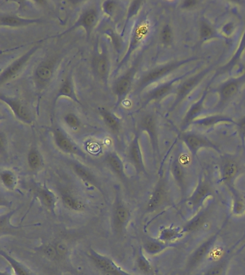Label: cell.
<instances>
[{
  "mask_svg": "<svg viewBox=\"0 0 245 275\" xmlns=\"http://www.w3.org/2000/svg\"><path fill=\"white\" fill-rule=\"evenodd\" d=\"M88 257L99 271L106 275H133L121 268L111 258L100 254L94 249L88 250Z\"/></svg>",
  "mask_w": 245,
  "mask_h": 275,
  "instance_id": "cell-1",
  "label": "cell"
},
{
  "mask_svg": "<svg viewBox=\"0 0 245 275\" xmlns=\"http://www.w3.org/2000/svg\"><path fill=\"white\" fill-rule=\"evenodd\" d=\"M131 219V211L122 199L117 197L114 202L112 212V225L117 234H122L128 227Z\"/></svg>",
  "mask_w": 245,
  "mask_h": 275,
  "instance_id": "cell-2",
  "label": "cell"
},
{
  "mask_svg": "<svg viewBox=\"0 0 245 275\" xmlns=\"http://www.w3.org/2000/svg\"><path fill=\"white\" fill-rule=\"evenodd\" d=\"M98 19L99 12L97 9L96 7L88 8L81 15L78 20L76 22L75 24L72 27H70L69 29L63 32V33L60 34V36L65 35V34L69 33V32L74 30L77 28L81 27H83L85 29L87 37L89 38L93 29L97 25Z\"/></svg>",
  "mask_w": 245,
  "mask_h": 275,
  "instance_id": "cell-3",
  "label": "cell"
},
{
  "mask_svg": "<svg viewBox=\"0 0 245 275\" xmlns=\"http://www.w3.org/2000/svg\"><path fill=\"white\" fill-rule=\"evenodd\" d=\"M38 48H39L38 46L32 47L24 55H22L18 60H15L12 64L6 68L0 75V84L2 85L12 79V77H15L21 71L24 65L27 63L31 57L36 52Z\"/></svg>",
  "mask_w": 245,
  "mask_h": 275,
  "instance_id": "cell-4",
  "label": "cell"
},
{
  "mask_svg": "<svg viewBox=\"0 0 245 275\" xmlns=\"http://www.w3.org/2000/svg\"><path fill=\"white\" fill-rule=\"evenodd\" d=\"M53 135H54L55 146L63 153L84 157L83 152L77 147V144L61 129H54L53 130Z\"/></svg>",
  "mask_w": 245,
  "mask_h": 275,
  "instance_id": "cell-5",
  "label": "cell"
},
{
  "mask_svg": "<svg viewBox=\"0 0 245 275\" xmlns=\"http://www.w3.org/2000/svg\"><path fill=\"white\" fill-rule=\"evenodd\" d=\"M150 30V25L146 21L141 22L133 29L132 32L131 39H130V45H129L128 50L126 55L124 57L123 60L120 62L119 67L122 66L128 61L131 54L137 49V47L141 44L142 41L145 40Z\"/></svg>",
  "mask_w": 245,
  "mask_h": 275,
  "instance_id": "cell-6",
  "label": "cell"
},
{
  "mask_svg": "<svg viewBox=\"0 0 245 275\" xmlns=\"http://www.w3.org/2000/svg\"><path fill=\"white\" fill-rule=\"evenodd\" d=\"M0 100L4 102L11 110L13 112L14 115L16 116L17 119L20 120L25 124H32V118L30 113L26 106L20 102V100L13 98L7 97V96L0 95Z\"/></svg>",
  "mask_w": 245,
  "mask_h": 275,
  "instance_id": "cell-7",
  "label": "cell"
},
{
  "mask_svg": "<svg viewBox=\"0 0 245 275\" xmlns=\"http://www.w3.org/2000/svg\"><path fill=\"white\" fill-rule=\"evenodd\" d=\"M128 157L130 163L134 167L137 175L145 173V164H144L140 145H139V136L137 135L135 136L129 147Z\"/></svg>",
  "mask_w": 245,
  "mask_h": 275,
  "instance_id": "cell-8",
  "label": "cell"
},
{
  "mask_svg": "<svg viewBox=\"0 0 245 275\" xmlns=\"http://www.w3.org/2000/svg\"><path fill=\"white\" fill-rule=\"evenodd\" d=\"M137 70V63L133 65L130 69H129L126 74H124L114 85V93L117 96L119 101H121L124 97L128 94L132 84H133V79L136 75Z\"/></svg>",
  "mask_w": 245,
  "mask_h": 275,
  "instance_id": "cell-9",
  "label": "cell"
},
{
  "mask_svg": "<svg viewBox=\"0 0 245 275\" xmlns=\"http://www.w3.org/2000/svg\"><path fill=\"white\" fill-rule=\"evenodd\" d=\"M217 235H213L207 239L205 242L201 244L198 248L193 251L190 258H189V262H188L187 267L189 270L194 269L195 267L198 266L204 258L207 256L209 251H211L212 248H213L214 244L216 242Z\"/></svg>",
  "mask_w": 245,
  "mask_h": 275,
  "instance_id": "cell-10",
  "label": "cell"
},
{
  "mask_svg": "<svg viewBox=\"0 0 245 275\" xmlns=\"http://www.w3.org/2000/svg\"><path fill=\"white\" fill-rule=\"evenodd\" d=\"M212 195V188L209 183L205 180H201L193 194L189 197L188 202L190 206H191L192 209H196L203 204L208 197Z\"/></svg>",
  "mask_w": 245,
  "mask_h": 275,
  "instance_id": "cell-11",
  "label": "cell"
},
{
  "mask_svg": "<svg viewBox=\"0 0 245 275\" xmlns=\"http://www.w3.org/2000/svg\"><path fill=\"white\" fill-rule=\"evenodd\" d=\"M178 66V63H171V64L165 65L164 66L152 70L141 79L139 85H138V88L142 89V88H145L146 85L156 81L158 79L161 78L170 73V71L176 69Z\"/></svg>",
  "mask_w": 245,
  "mask_h": 275,
  "instance_id": "cell-12",
  "label": "cell"
},
{
  "mask_svg": "<svg viewBox=\"0 0 245 275\" xmlns=\"http://www.w3.org/2000/svg\"><path fill=\"white\" fill-rule=\"evenodd\" d=\"M55 61L54 60H48L42 62L37 67L34 73L35 80L39 85H46L54 75L55 71Z\"/></svg>",
  "mask_w": 245,
  "mask_h": 275,
  "instance_id": "cell-13",
  "label": "cell"
},
{
  "mask_svg": "<svg viewBox=\"0 0 245 275\" xmlns=\"http://www.w3.org/2000/svg\"><path fill=\"white\" fill-rule=\"evenodd\" d=\"M165 183L163 178H160L159 181L156 184L154 190L150 195L149 201L147 202L146 209L149 212L154 211L158 209L163 203L165 198Z\"/></svg>",
  "mask_w": 245,
  "mask_h": 275,
  "instance_id": "cell-14",
  "label": "cell"
},
{
  "mask_svg": "<svg viewBox=\"0 0 245 275\" xmlns=\"http://www.w3.org/2000/svg\"><path fill=\"white\" fill-rule=\"evenodd\" d=\"M71 168L74 171L75 175L80 178L83 182L87 183L90 186H94L99 189V192L103 193L102 189V185L99 183L97 177L94 175V174L88 169L86 166L82 165L77 162H73L71 164Z\"/></svg>",
  "mask_w": 245,
  "mask_h": 275,
  "instance_id": "cell-15",
  "label": "cell"
},
{
  "mask_svg": "<svg viewBox=\"0 0 245 275\" xmlns=\"http://www.w3.org/2000/svg\"><path fill=\"white\" fill-rule=\"evenodd\" d=\"M35 194L41 204L51 213L55 214V208L58 202V197L55 195V193L48 188L46 185H43L38 188Z\"/></svg>",
  "mask_w": 245,
  "mask_h": 275,
  "instance_id": "cell-16",
  "label": "cell"
},
{
  "mask_svg": "<svg viewBox=\"0 0 245 275\" xmlns=\"http://www.w3.org/2000/svg\"><path fill=\"white\" fill-rule=\"evenodd\" d=\"M41 22V19L22 18L14 15H1L0 18V25L1 27H25V26L31 25L38 24Z\"/></svg>",
  "mask_w": 245,
  "mask_h": 275,
  "instance_id": "cell-17",
  "label": "cell"
},
{
  "mask_svg": "<svg viewBox=\"0 0 245 275\" xmlns=\"http://www.w3.org/2000/svg\"><path fill=\"white\" fill-rule=\"evenodd\" d=\"M106 161L111 170L121 181H126L128 177L125 174L123 161L116 152L109 153L106 156Z\"/></svg>",
  "mask_w": 245,
  "mask_h": 275,
  "instance_id": "cell-18",
  "label": "cell"
},
{
  "mask_svg": "<svg viewBox=\"0 0 245 275\" xmlns=\"http://www.w3.org/2000/svg\"><path fill=\"white\" fill-rule=\"evenodd\" d=\"M140 127L142 130L146 131L149 135L153 146V150H158V135L156 130V121L151 115H147L142 119L140 123Z\"/></svg>",
  "mask_w": 245,
  "mask_h": 275,
  "instance_id": "cell-19",
  "label": "cell"
},
{
  "mask_svg": "<svg viewBox=\"0 0 245 275\" xmlns=\"http://www.w3.org/2000/svg\"><path fill=\"white\" fill-rule=\"evenodd\" d=\"M60 97H67L68 99H71L74 102L80 104V102L76 96L75 90H74V84H73L72 79L71 75H68L65 79L64 81L60 85L58 93L54 99V105Z\"/></svg>",
  "mask_w": 245,
  "mask_h": 275,
  "instance_id": "cell-20",
  "label": "cell"
},
{
  "mask_svg": "<svg viewBox=\"0 0 245 275\" xmlns=\"http://www.w3.org/2000/svg\"><path fill=\"white\" fill-rule=\"evenodd\" d=\"M184 229L173 226H167L160 230L158 239L164 243L176 242L184 236Z\"/></svg>",
  "mask_w": 245,
  "mask_h": 275,
  "instance_id": "cell-21",
  "label": "cell"
},
{
  "mask_svg": "<svg viewBox=\"0 0 245 275\" xmlns=\"http://www.w3.org/2000/svg\"><path fill=\"white\" fill-rule=\"evenodd\" d=\"M184 140L187 147L193 153H196L197 150L202 147L216 148L212 143L207 141L206 138L194 134L186 135L184 136Z\"/></svg>",
  "mask_w": 245,
  "mask_h": 275,
  "instance_id": "cell-22",
  "label": "cell"
},
{
  "mask_svg": "<svg viewBox=\"0 0 245 275\" xmlns=\"http://www.w3.org/2000/svg\"><path fill=\"white\" fill-rule=\"evenodd\" d=\"M0 255H1V257H3V259H5L8 262L11 268L13 270L15 275H32L31 274L29 269L26 265H23L18 259L11 256L7 251L1 250L0 251Z\"/></svg>",
  "mask_w": 245,
  "mask_h": 275,
  "instance_id": "cell-23",
  "label": "cell"
},
{
  "mask_svg": "<svg viewBox=\"0 0 245 275\" xmlns=\"http://www.w3.org/2000/svg\"><path fill=\"white\" fill-rule=\"evenodd\" d=\"M239 168L233 160H226L221 166V181L226 183H232L238 173Z\"/></svg>",
  "mask_w": 245,
  "mask_h": 275,
  "instance_id": "cell-24",
  "label": "cell"
},
{
  "mask_svg": "<svg viewBox=\"0 0 245 275\" xmlns=\"http://www.w3.org/2000/svg\"><path fill=\"white\" fill-rule=\"evenodd\" d=\"M62 203L70 210L82 211L85 209L84 203L77 197L69 192H62L60 194Z\"/></svg>",
  "mask_w": 245,
  "mask_h": 275,
  "instance_id": "cell-25",
  "label": "cell"
},
{
  "mask_svg": "<svg viewBox=\"0 0 245 275\" xmlns=\"http://www.w3.org/2000/svg\"><path fill=\"white\" fill-rule=\"evenodd\" d=\"M143 251L150 256L157 255L165 251L168 246L167 244L161 242L159 239H148L145 241L142 247Z\"/></svg>",
  "mask_w": 245,
  "mask_h": 275,
  "instance_id": "cell-26",
  "label": "cell"
},
{
  "mask_svg": "<svg viewBox=\"0 0 245 275\" xmlns=\"http://www.w3.org/2000/svg\"><path fill=\"white\" fill-rule=\"evenodd\" d=\"M208 211L204 210L198 213L197 215L195 216L189 222L184 226V232H193V231H198V229L202 227L203 225L205 224L206 220H207Z\"/></svg>",
  "mask_w": 245,
  "mask_h": 275,
  "instance_id": "cell-27",
  "label": "cell"
},
{
  "mask_svg": "<svg viewBox=\"0 0 245 275\" xmlns=\"http://www.w3.org/2000/svg\"><path fill=\"white\" fill-rule=\"evenodd\" d=\"M2 186L7 190L13 191L18 185V177L12 171L9 169L1 171L0 175Z\"/></svg>",
  "mask_w": 245,
  "mask_h": 275,
  "instance_id": "cell-28",
  "label": "cell"
},
{
  "mask_svg": "<svg viewBox=\"0 0 245 275\" xmlns=\"http://www.w3.org/2000/svg\"><path fill=\"white\" fill-rule=\"evenodd\" d=\"M136 265L139 271L142 274L150 275L153 273V267L150 261L147 259L144 254L143 249L142 247L139 248L137 251V258H136Z\"/></svg>",
  "mask_w": 245,
  "mask_h": 275,
  "instance_id": "cell-29",
  "label": "cell"
},
{
  "mask_svg": "<svg viewBox=\"0 0 245 275\" xmlns=\"http://www.w3.org/2000/svg\"><path fill=\"white\" fill-rule=\"evenodd\" d=\"M172 175H173L175 181H176L177 184L180 186L181 190L184 192L186 189V182H187V178H186L185 173H184V169L178 161H175L173 162L171 168Z\"/></svg>",
  "mask_w": 245,
  "mask_h": 275,
  "instance_id": "cell-30",
  "label": "cell"
},
{
  "mask_svg": "<svg viewBox=\"0 0 245 275\" xmlns=\"http://www.w3.org/2000/svg\"><path fill=\"white\" fill-rule=\"evenodd\" d=\"M27 161L29 169L32 172L39 170L43 165V158L40 152L35 148H32L29 150Z\"/></svg>",
  "mask_w": 245,
  "mask_h": 275,
  "instance_id": "cell-31",
  "label": "cell"
},
{
  "mask_svg": "<svg viewBox=\"0 0 245 275\" xmlns=\"http://www.w3.org/2000/svg\"><path fill=\"white\" fill-rule=\"evenodd\" d=\"M94 68L97 74L101 78L106 79L109 71V62L108 57L105 54L97 56L94 61Z\"/></svg>",
  "mask_w": 245,
  "mask_h": 275,
  "instance_id": "cell-32",
  "label": "cell"
},
{
  "mask_svg": "<svg viewBox=\"0 0 245 275\" xmlns=\"http://www.w3.org/2000/svg\"><path fill=\"white\" fill-rule=\"evenodd\" d=\"M100 113L101 115H102V118H103L104 121H105L107 126H108L113 133H117L119 130V128H120V124H119V121H118L117 118H116L114 115L111 114L110 112L104 109V108L100 110Z\"/></svg>",
  "mask_w": 245,
  "mask_h": 275,
  "instance_id": "cell-33",
  "label": "cell"
},
{
  "mask_svg": "<svg viewBox=\"0 0 245 275\" xmlns=\"http://www.w3.org/2000/svg\"><path fill=\"white\" fill-rule=\"evenodd\" d=\"M172 89V84L167 83L165 85H161L158 88L155 89L154 91L149 93L148 96H147V102L153 100H158V99H161L166 96L167 93H169Z\"/></svg>",
  "mask_w": 245,
  "mask_h": 275,
  "instance_id": "cell-34",
  "label": "cell"
},
{
  "mask_svg": "<svg viewBox=\"0 0 245 275\" xmlns=\"http://www.w3.org/2000/svg\"><path fill=\"white\" fill-rule=\"evenodd\" d=\"M239 89L238 83L236 81L230 82L226 84L221 90V96L224 99H229L237 93Z\"/></svg>",
  "mask_w": 245,
  "mask_h": 275,
  "instance_id": "cell-35",
  "label": "cell"
},
{
  "mask_svg": "<svg viewBox=\"0 0 245 275\" xmlns=\"http://www.w3.org/2000/svg\"><path fill=\"white\" fill-rule=\"evenodd\" d=\"M232 212L235 215L240 216L245 212V203L239 196L235 195L232 203Z\"/></svg>",
  "mask_w": 245,
  "mask_h": 275,
  "instance_id": "cell-36",
  "label": "cell"
},
{
  "mask_svg": "<svg viewBox=\"0 0 245 275\" xmlns=\"http://www.w3.org/2000/svg\"><path fill=\"white\" fill-rule=\"evenodd\" d=\"M227 261L224 260L214 265L206 271L205 275H223L225 272Z\"/></svg>",
  "mask_w": 245,
  "mask_h": 275,
  "instance_id": "cell-37",
  "label": "cell"
},
{
  "mask_svg": "<svg viewBox=\"0 0 245 275\" xmlns=\"http://www.w3.org/2000/svg\"><path fill=\"white\" fill-rule=\"evenodd\" d=\"M64 121L66 125L73 129V130H77L80 127L81 122L79 118L76 116L74 113H68L65 116Z\"/></svg>",
  "mask_w": 245,
  "mask_h": 275,
  "instance_id": "cell-38",
  "label": "cell"
},
{
  "mask_svg": "<svg viewBox=\"0 0 245 275\" xmlns=\"http://www.w3.org/2000/svg\"><path fill=\"white\" fill-rule=\"evenodd\" d=\"M161 40L165 45L170 44L172 40V31L168 25H165L163 28L161 32Z\"/></svg>",
  "mask_w": 245,
  "mask_h": 275,
  "instance_id": "cell-39",
  "label": "cell"
},
{
  "mask_svg": "<svg viewBox=\"0 0 245 275\" xmlns=\"http://www.w3.org/2000/svg\"><path fill=\"white\" fill-rule=\"evenodd\" d=\"M117 3V1H110V0L104 1L102 3V9H103L104 12L109 16H111L115 11Z\"/></svg>",
  "mask_w": 245,
  "mask_h": 275,
  "instance_id": "cell-40",
  "label": "cell"
},
{
  "mask_svg": "<svg viewBox=\"0 0 245 275\" xmlns=\"http://www.w3.org/2000/svg\"><path fill=\"white\" fill-rule=\"evenodd\" d=\"M200 35L202 38H209L213 35V29L206 23H202L200 27Z\"/></svg>",
  "mask_w": 245,
  "mask_h": 275,
  "instance_id": "cell-41",
  "label": "cell"
},
{
  "mask_svg": "<svg viewBox=\"0 0 245 275\" xmlns=\"http://www.w3.org/2000/svg\"><path fill=\"white\" fill-rule=\"evenodd\" d=\"M198 80V77L191 79V80H188L187 82H186V83L181 86V89H180L179 96H184V94L187 93V92L190 91V90L191 89L192 86H193V85L196 84L197 80Z\"/></svg>",
  "mask_w": 245,
  "mask_h": 275,
  "instance_id": "cell-42",
  "label": "cell"
},
{
  "mask_svg": "<svg viewBox=\"0 0 245 275\" xmlns=\"http://www.w3.org/2000/svg\"><path fill=\"white\" fill-rule=\"evenodd\" d=\"M142 1H133L131 2V5H130V8H129L128 18V19L133 18L136 14L137 13L138 10H139V7H140L141 4H142Z\"/></svg>",
  "mask_w": 245,
  "mask_h": 275,
  "instance_id": "cell-43",
  "label": "cell"
},
{
  "mask_svg": "<svg viewBox=\"0 0 245 275\" xmlns=\"http://www.w3.org/2000/svg\"><path fill=\"white\" fill-rule=\"evenodd\" d=\"M200 110H201V105H200L199 104H197V105H195V106L192 108L191 110L189 112V115H188L187 116V121H187V122H188V121H190L191 120L193 119L197 113L200 111Z\"/></svg>",
  "mask_w": 245,
  "mask_h": 275,
  "instance_id": "cell-44",
  "label": "cell"
},
{
  "mask_svg": "<svg viewBox=\"0 0 245 275\" xmlns=\"http://www.w3.org/2000/svg\"><path fill=\"white\" fill-rule=\"evenodd\" d=\"M0 149H1V153L6 149V138L3 133H1V134H0Z\"/></svg>",
  "mask_w": 245,
  "mask_h": 275,
  "instance_id": "cell-45",
  "label": "cell"
},
{
  "mask_svg": "<svg viewBox=\"0 0 245 275\" xmlns=\"http://www.w3.org/2000/svg\"><path fill=\"white\" fill-rule=\"evenodd\" d=\"M196 1H194V0H193V1L189 0V1H184V4H183V7H184V8H191V7H193V6L196 5Z\"/></svg>",
  "mask_w": 245,
  "mask_h": 275,
  "instance_id": "cell-46",
  "label": "cell"
},
{
  "mask_svg": "<svg viewBox=\"0 0 245 275\" xmlns=\"http://www.w3.org/2000/svg\"><path fill=\"white\" fill-rule=\"evenodd\" d=\"M0 275H12L10 271H8V270H5V271L0 272Z\"/></svg>",
  "mask_w": 245,
  "mask_h": 275,
  "instance_id": "cell-47",
  "label": "cell"
},
{
  "mask_svg": "<svg viewBox=\"0 0 245 275\" xmlns=\"http://www.w3.org/2000/svg\"><path fill=\"white\" fill-rule=\"evenodd\" d=\"M240 127L243 129V130H245V119L242 121L241 124H240Z\"/></svg>",
  "mask_w": 245,
  "mask_h": 275,
  "instance_id": "cell-48",
  "label": "cell"
}]
</instances>
